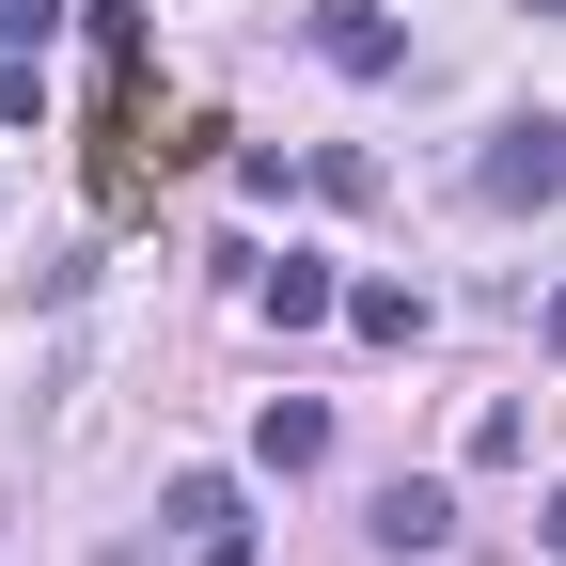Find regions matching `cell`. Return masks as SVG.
<instances>
[{
	"mask_svg": "<svg viewBox=\"0 0 566 566\" xmlns=\"http://www.w3.org/2000/svg\"><path fill=\"white\" fill-rule=\"evenodd\" d=\"M315 48L346 63V80H394V63H409V32L378 17V0H315Z\"/></svg>",
	"mask_w": 566,
	"mask_h": 566,
	"instance_id": "4",
	"label": "cell"
},
{
	"mask_svg": "<svg viewBox=\"0 0 566 566\" xmlns=\"http://www.w3.org/2000/svg\"><path fill=\"white\" fill-rule=\"evenodd\" d=\"M535 535H551V551H566V488H551V504H535Z\"/></svg>",
	"mask_w": 566,
	"mask_h": 566,
	"instance_id": "10",
	"label": "cell"
},
{
	"mask_svg": "<svg viewBox=\"0 0 566 566\" xmlns=\"http://www.w3.org/2000/svg\"><path fill=\"white\" fill-rule=\"evenodd\" d=\"M472 205H566V126L551 111H520V126H488V158H472Z\"/></svg>",
	"mask_w": 566,
	"mask_h": 566,
	"instance_id": "1",
	"label": "cell"
},
{
	"mask_svg": "<svg viewBox=\"0 0 566 566\" xmlns=\"http://www.w3.org/2000/svg\"><path fill=\"white\" fill-rule=\"evenodd\" d=\"M252 300H268L283 331H315V315H346V283H331L315 252H283V268H252Z\"/></svg>",
	"mask_w": 566,
	"mask_h": 566,
	"instance_id": "6",
	"label": "cell"
},
{
	"mask_svg": "<svg viewBox=\"0 0 566 566\" xmlns=\"http://www.w3.org/2000/svg\"><path fill=\"white\" fill-rule=\"evenodd\" d=\"M252 457H268V472H315V457H331V409H315V394H268V409H252Z\"/></svg>",
	"mask_w": 566,
	"mask_h": 566,
	"instance_id": "5",
	"label": "cell"
},
{
	"mask_svg": "<svg viewBox=\"0 0 566 566\" xmlns=\"http://www.w3.org/2000/svg\"><path fill=\"white\" fill-rule=\"evenodd\" d=\"M535 346H551V363H566V283H551V315H535Z\"/></svg>",
	"mask_w": 566,
	"mask_h": 566,
	"instance_id": "9",
	"label": "cell"
},
{
	"mask_svg": "<svg viewBox=\"0 0 566 566\" xmlns=\"http://www.w3.org/2000/svg\"><path fill=\"white\" fill-rule=\"evenodd\" d=\"M363 535H378L394 566H441V551H457V488H441V472H394L378 504H363Z\"/></svg>",
	"mask_w": 566,
	"mask_h": 566,
	"instance_id": "2",
	"label": "cell"
},
{
	"mask_svg": "<svg viewBox=\"0 0 566 566\" xmlns=\"http://www.w3.org/2000/svg\"><path fill=\"white\" fill-rule=\"evenodd\" d=\"M48 17H63V0H0V48H48Z\"/></svg>",
	"mask_w": 566,
	"mask_h": 566,
	"instance_id": "8",
	"label": "cell"
},
{
	"mask_svg": "<svg viewBox=\"0 0 566 566\" xmlns=\"http://www.w3.org/2000/svg\"><path fill=\"white\" fill-rule=\"evenodd\" d=\"M158 520L189 535V566H252V504H237V472H174Z\"/></svg>",
	"mask_w": 566,
	"mask_h": 566,
	"instance_id": "3",
	"label": "cell"
},
{
	"mask_svg": "<svg viewBox=\"0 0 566 566\" xmlns=\"http://www.w3.org/2000/svg\"><path fill=\"white\" fill-rule=\"evenodd\" d=\"M346 331L363 346H424V283H346Z\"/></svg>",
	"mask_w": 566,
	"mask_h": 566,
	"instance_id": "7",
	"label": "cell"
}]
</instances>
